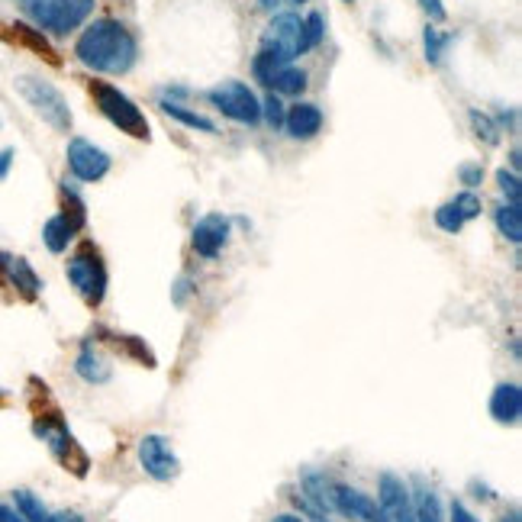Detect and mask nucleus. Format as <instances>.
I'll return each instance as SVG.
<instances>
[{"mask_svg": "<svg viewBox=\"0 0 522 522\" xmlns=\"http://www.w3.org/2000/svg\"><path fill=\"white\" fill-rule=\"evenodd\" d=\"M75 55L84 68L100 71V75H126L139 58V42L120 20L104 17L78 36Z\"/></svg>", "mask_w": 522, "mask_h": 522, "instance_id": "obj_1", "label": "nucleus"}, {"mask_svg": "<svg viewBox=\"0 0 522 522\" xmlns=\"http://www.w3.org/2000/svg\"><path fill=\"white\" fill-rule=\"evenodd\" d=\"M300 55H307V42H303V20L297 13H278L261 33V49L252 62L255 78L265 84L274 68L294 65Z\"/></svg>", "mask_w": 522, "mask_h": 522, "instance_id": "obj_2", "label": "nucleus"}, {"mask_svg": "<svg viewBox=\"0 0 522 522\" xmlns=\"http://www.w3.org/2000/svg\"><path fill=\"white\" fill-rule=\"evenodd\" d=\"M13 87H17L20 97L33 107V113L42 116L55 133H71V107L55 84H49L46 78H36V75H20L13 81Z\"/></svg>", "mask_w": 522, "mask_h": 522, "instance_id": "obj_3", "label": "nucleus"}, {"mask_svg": "<svg viewBox=\"0 0 522 522\" xmlns=\"http://www.w3.org/2000/svg\"><path fill=\"white\" fill-rule=\"evenodd\" d=\"M65 271H68L71 287L78 290L87 307H100V303H104L110 274H107V265H104V255H100L91 242H84L81 249L68 258Z\"/></svg>", "mask_w": 522, "mask_h": 522, "instance_id": "obj_4", "label": "nucleus"}, {"mask_svg": "<svg viewBox=\"0 0 522 522\" xmlns=\"http://www.w3.org/2000/svg\"><path fill=\"white\" fill-rule=\"evenodd\" d=\"M91 97H94L97 110L104 113L120 133L133 136V139H149V120H145V113L120 91V87H113L107 81H91Z\"/></svg>", "mask_w": 522, "mask_h": 522, "instance_id": "obj_5", "label": "nucleus"}, {"mask_svg": "<svg viewBox=\"0 0 522 522\" xmlns=\"http://www.w3.org/2000/svg\"><path fill=\"white\" fill-rule=\"evenodd\" d=\"M97 7V0H33L26 4V13L36 20L52 36H68L91 17Z\"/></svg>", "mask_w": 522, "mask_h": 522, "instance_id": "obj_6", "label": "nucleus"}, {"mask_svg": "<svg viewBox=\"0 0 522 522\" xmlns=\"http://www.w3.org/2000/svg\"><path fill=\"white\" fill-rule=\"evenodd\" d=\"M33 432L39 435L42 442L49 445L52 458H55L58 464H62L65 471L78 474V477L87 474V455H84V448L75 442V435H71V429L62 423V419H58V413L39 416L36 423H33Z\"/></svg>", "mask_w": 522, "mask_h": 522, "instance_id": "obj_7", "label": "nucleus"}, {"mask_svg": "<svg viewBox=\"0 0 522 522\" xmlns=\"http://www.w3.org/2000/svg\"><path fill=\"white\" fill-rule=\"evenodd\" d=\"M207 100L220 110L229 120H236L242 126H258L261 123V100L255 91L242 81H223L216 84L213 91H207Z\"/></svg>", "mask_w": 522, "mask_h": 522, "instance_id": "obj_8", "label": "nucleus"}, {"mask_svg": "<svg viewBox=\"0 0 522 522\" xmlns=\"http://www.w3.org/2000/svg\"><path fill=\"white\" fill-rule=\"evenodd\" d=\"M139 464L152 481H174L181 474V461L174 455L165 435H142L139 439Z\"/></svg>", "mask_w": 522, "mask_h": 522, "instance_id": "obj_9", "label": "nucleus"}, {"mask_svg": "<svg viewBox=\"0 0 522 522\" xmlns=\"http://www.w3.org/2000/svg\"><path fill=\"white\" fill-rule=\"evenodd\" d=\"M65 158H68V171L75 174L78 181H84V184H94V181H100V178H107L110 174V155L100 149V145H94V142H87V139H81V136H75L68 142V152H65Z\"/></svg>", "mask_w": 522, "mask_h": 522, "instance_id": "obj_10", "label": "nucleus"}, {"mask_svg": "<svg viewBox=\"0 0 522 522\" xmlns=\"http://www.w3.org/2000/svg\"><path fill=\"white\" fill-rule=\"evenodd\" d=\"M377 506L384 510L387 522H416L410 487H406L400 477L390 474V471H384L381 477H377Z\"/></svg>", "mask_w": 522, "mask_h": 522, "instance_id": "obj_11", "label": "nucleus"}, {"mask_svg": "<svg viewBox=\"0 0 522 522\" xmlns=\"http://www.w3.org/2000/svg\"><path fill=\"white\" fill-rule=\"evenodd\" d=\"M332 513H342L348 519H358V522H387L384 510L377 506L368 493H361L355 487H345V484H332Z\"/></svg>", "mask_w": 522, "mask_h": 522, "instance_id": "obj_12", "label": "nucleus"}, {"mask_svg": "<svg viewBox=\"0 0 522 522\" xmlns=\"http://www.w3.org/2000/svg\"><path fill=\"white\" fill-rule=\"evenodd\" d=\"M229 236H232V226H229L226 216H223V213H207V216H203V220L194 226L191 245H194V252H197L200 258L213 261V258H220V252L226 249Z\"/></svg>", "mask_w": 522, "mask_h": 522, "instance_id": "obj_13", "label": "nucleus"}, {"mask_svg": "<svg viewBox=\"0 0 522 522\" xmlns=\"http://www.w3.org/2000/svg\"><path fill=\"white\" fill-rule=\"evenodd\" d=\"M0 274H4V281L17 290L23 300H36L42 294V281L39 274L33 271L26 258L20 255H10V252H0Z\"/></svg>", "mask_w": 522, "mask_h": 522, "instance_id": "obj_14", "label": "nucleus"}, {"mask_svg": "<svg viewBox=\"0 0 522 522\" xmlns=\"http://www.w3.org/2000/svg\"><path fill=\"white\" fill-rule=\"evenodd\" d=\"M284 129L290 139L307 142L323 129V110L316 104H294L290 110H284Z\"/></svg>", "mask_w": 522, "mask_h": 522, "instance_id": "obj_15", "label": "nucleus"}, {"mask_svg": "<svg viewBox=\"0 0 522 522\" xmlns=\"http://www.w3.org/2000/svg\"><path fill=\"white\" fill-rule=\"evenodd\" d=\"M490 416L497 419L500 426H513L522 416V390L519 384H497V390L490 394Z\"/></svg>", "mask_w": 522, "mask_h": 522, "instance_id": "obj_16", "label": "nucleus"}, {"mask_svg": "<svg viewBox=\"0 0 522 522\" xmlns=\"http://www.w3.org/2000/svg\"><path fill=\"white\" fill-rule=\"evenodd\" d=\"M75 371H78L81 381H87V384H107L110 374H113L110 361H107L104 355H100L91 342H87V345L81 348V355H78V361H75Z\"/></svg>", "mask_w": 522, "mask_h": 522, "instance_id": "obj_17", "label": "nucleus"}, {"mask_svg": "<svg viewBox=\"0 0 522 522\" xmlns=\"http://www.w3.org/2000/svg\"><path fill=\"white\" fill-rule=\"evenodd\" d=\"M265 87L271 94H287V97H297L307 91V71L297 68V65H284V68H274Z\"/></svg>", "mask_w": 522, "mask_h": 522, "instance_id": "obj_18", "label": "nucleus"}, {"mask_svg": "<svg viewBox=\"0 0 522 522\" xmlns=\"http://www.w3.org/2000/svg\"><path fill=\"white\" fill-rule=\"evenodd\" d=\"M413 497V516L416 522H445L442 519V503H439V493H435L426 481H419L416 477V493Z\"/></svg>", "mask_w": 522, "mask_h": 522, "instance_id": "obj_19", "label": "nucleus"}, {"mask_svg": "<svg viewBox=\"0 0 522 522\" xmlns=\"http://www.w3.org/2000/svg\"><path fill=\"white\" fill-rule=\"evenodd\" d=\"M75 236H78V229L71 226L62 213H55L52 220H49L46 226H42V242H46V249H49L52 255H62Z\"/></svg>", "mask_w": 522, "mask_h": 522, "instance_id": "obj_20", "label": "nucleus"}, {"mask_svg": "<svg viewBox=\"0 0 522 522\" xmlns=\"http://www.w3.org/2000/svg\"><path fill=\"white\" fill-rule=\"evenodd\" d=\"M10 39H17L20 46H26V49H33L36 55H42L49 65H58V55L49 46V39L42 36V29H33V26H26V23H13L10 26Z\"/></svg>", "mask_w": 522, "mask_h": 522, "instance_id": "obj_21", "label": "nucleus"}, {"mask_svg": "<svg viewBox=\"0 0 522 522\" xmlns=\"http://www.w3.org/2000/svg\"><path fill=\"white\" fill-rule=\"evenodd\" d=\"M493 223H497L500 236L506 242H513V245L522 242V207H519V203H506L503 200L500 207L493 210Z\"/></svg>", "mask_w": 522, "mask_h": 522, "instance_id": "obj_22", "label": "nucleus"}, {"mask_svg": "<svg viewBox=\"0 0 522 522\" xmlns=\"http://www.w3.org/2000/svg\"><path fill=\"white\" fill-rule=\"evenodd\" d=\"M162 107L171 120H178V123H184L187 129H197V133H216V123L210 120V116H203V113H197V110H187L184 104H178V100H165L162 97Z\"/></svg>", "mask_w": 522, "mask_h": 522, "instance_id": "obj_23", "label": "nucleus"}, {"mask_svg": "<svg viewBox=\"0 0 522 522\" xmlns=\"http://www.w3.org/2000/svg\"><path fill=\"white\" fill-rule=\"evenodd\" d=\"M452 42H455L452 33H439V29H435L432 23H426V29H423V52H426V62H429V65H442V58H445V52H448V46H452Z\"/></svg>", "mask_w": 522, "mask_h": 522, "instance_id": "obj_24", "label": "nucleus"}, {"mask_svg": "<svg viewBox=\"0 0 522 522\" xmlns=\"http://www.w3.org/2000/svg\"><path fill=\"white\" fill-rule=\"evenodd\" d=\"M13 503H17V513L26 519V522H55V513H49L42 500H36L29 490H17L13 493Z\"/></svg>", "mask_w": 522, "mask_h": 522, "instance_id": "obj_25", "label": "nucleus"}, {"mask_svg": "<svg viewBox=\"0 0 522 522\" xmlns=\"http://www.w3.org/2000/svg\"><path fill=\"white\" fill-rule=\"evenodd\" d=\"M468 120H471L474 136L481 139V142H487V145H497V142H500L503 129L497 126V120H493V116H487V113H481V110H471Z\"/></svg>", "mask_w": 522, "mask_h": 522, "instance_id": "obj_26", "label": "nucleus"}, {"mask_svg": "<svg viewBox=\"0 0 522 522\" xmlns=\"http://www.w3.org/2000/svg\"><path fill=\"white\" fill-rule=\"evenodd\" d=\"M464 216H461V210L455 207L452 200H445L439 210H435V226H439L442 232H448V236H458V232L464 229Z\"/></svg>", "mask_w": 522, "mask_h": 522, "instance_id": "obj_27", "label": "nucleus"}, {"mask_svg": "<svg viewBox=\"0 0 522 522\" xmlns=\"http://www.w3.org/2000/svg\"><path fill=\"white\" fill-rule=\"evenodd\" d=\"M323 39H326V20H323V13H310V17L303 20V42H307V52L316 49Z\"/></svg>", "mask_w": 522, "mask_h": 522, "instance_id": "obj_28", "label": "nucleus"}, {"mask_svg": "<svg viewBox=\"0 0 522 522\" xmlns=\"http://www.w3.org/2000/svg\"><path fill=\"white\" fill-rule=\"evenodd\" d=\"M497 187L500 194L506 197V203H519L522 200V184H519V174L510 168H500L497 171Z\"/></svg>", "mask_w": 522, "mask_h": 522, "instance_id": "obj_29", "label": "nucleus"}, {"mask_svg": "<svg viewBox=\"0 0 522 522\" xmlns=\"http://www.w3.org/2000/svg\"><path fill=\"white\" fill-rule=\"evenodd\" d=\"M261 120H265L274 133H278V129H284V104L274 94H268L265 100H261Z\"/></svg>", "mask_w": 522, "mask_h": 522, "instance_id": "obj_30", "label": "nucleus"}, {"mask_svg": "<svg viewBox=\"0 0 522 522\" xmlns=\"http://www.w3.org/2000/svg\"><path fill=\"white\" fill-rule=\"evenodd\" d=\"M452 203L461 210V216H464V220H468V223L481 216V197H477L474 191H461V194H455Z\"/></svg>", "mask_w": 522, "mask_h": 522, "instance_id": "obj_31", "label": "nucleus"}, {"mask_svg": "<svg viewBox=\"0 0 522 522\" xmlns=\"http://www.w3.org/2000/svg\"><path fill=\"white\" fill-rule=\"evenodd\" d=\"M458 181L464 184V191H474V187H481L484 181V165L481 162H468L458 168Z\"/></svg>", "mask_w": 522, "mask_h": 522, "instance_id": "obj_32", "label": "nucleus"}, {"mask_svg": "<svg viewBox=\"0 0 522 522\" xmlns=\"http://www.w3.org/2000/svg\"><path fill=\"white\" fill-rule=\"evenodd\" d=\"M419 7H423V10L429 13V20H435V23H442V20L448 17L442 0H419Z\"/></svg>", "mask_w": 522, "mask_h": 522, "instance_id": "obj_33", "label": "nucleus"}, {"mask_svg": "<svg viewBox=\"0 0 522 522\" xmlns=\"http://www.w3.org/2000/svg\"><path fill=\"white\" fill-rule=\"evenodd\" d=\"M448 516H452V519H448V522H481V519H477L471 510H468V506H464V503H452V510H448Z\"/></svg>", "mask_w": 522, "mask_h": 522, "instance_id": "obj_34", "label": "nucleus"}, {"mask_svg": "<svg viewBox=\"0 0 522 522\" xmlns=\"http://www.w3.org/2000/svg\"><path fill=\"white\" fill-rule=\"evenodd\" d=\"M13 155H17L13 149H4V152H0V181H4L7 174H10V168H13Z\"/></svg>", "mask_w": 522, "mask_h": 522, "instance_id": "obj_35", "label": "nucleus"}, {"mask_svg": "<svg viewBox=\"0 0 522 522\" xmlns=\"http://www.w3.org/2000/svg\"><path fill=\"white\" fill-rule=\"evenodd\" d=\"M187 290H191V281H187V278H181L178 284H174V303H184Z\"/></svg>", "mask_w": 522, "mask_h": 522, "instance_id": "obj_36", "label": "nucleus"}, {"mask_svg": "<svg viewBox=\"0 0 522 522\" xmlns=\"http://www.w3.org/2000/svg\"><path fill=\"white\" fill-rule=\"evenodd\" d=\"M0 522H26L17 510H10V506L0 503Z\"/></svg>", "mask_w": 522, "mask_h": 522, "instance_id": "obj_37", "label": "nucleus"}, {"mask_svg": "<svg viewBox=\"0 0 522 522\" xmlns=\"http://www.w3.org/2000/svg\"><path fill=\"white\" fill-rule=\"evenodd\" d=\"M55 522H87L78 513H55Z\"/></svg>", "mask_w": 522, "mask_h": 522, "instance_id": "obj_38", "label": "nucleus"}, {"mask_svg": "<svg viewBox=\"0 0 522 522\" xmlns=\"http://www.w3.org/2000/svg\"><path fill=\"white\" fill-rule=\"evenodd\" d=\"M258 7L265 10V13H274V10L281 7V0H258Z\"/></svg>", "mask_w": 522, "mask_h": 522, "instance_id": "obj_39", "label": "nucleus"}, {"mask_svg": "<svg viewBox=\"0 0 522 522\" xmlns=\"http://www.w3.org/2000/svg\"><path fill=\"white\" fill-rule=\"evenodd\" d=\"M474 490H477V493H474V497H477V500H493V493H490L487 487H481V484H474Z\"/></svg>", "mask_w": 522, "mask_h": 522, "instance_id": "obj_40", "label": "nucleus"}, {"mask_svg": "<svg viewBox=\"0 0 522 522\" xmlns=\"http://www.w3.org/2000/svg\"><path fill=\"white\" fill-rule=\"evenodd\" d=\"M500 522H522V516H519V510H516V506H513L510 513H503V516H500Z\"/></svg>", "mask_w": 522, "mask_h": 522, "instance_id": "obj_41", "label": "nucleus"}, {"mask_svg": "<svg viewBox=\"0 0 522 522\" xmlns=\"http://www.w3.org/2000/svg\"><path fill=\"white\" fill-rule=\"evenodd\" d=\"M271 522H303L300 516H294V513H281V516H274Z\"/></svg>", "mask_w": 522, "mask_h": 522, "instance_id": "obj_42", "label": "nucleus"}, {"mask_svg": "<svg viewBox=\"0 0 522 522\" xmlns=\"http://www.w3.org/2000/svg\"><path fill=\"white\" fill-rule=\"evenodd\" d=\"M519 158H522L519 149H513V152H510V171H519Z\"/></svg>", "mask_w": 522, "mask_h": 522, "instance_id": "obj_43", "label": "nucleus"}, {"mask_svg": "<svg viewBox=\"0 0 522 522\" xmlns=\"http://www.w3.org/2000/svg\"><path fill=\"white\" fill-rule=\"evenodd\" d=\"M290 4H307V0H290Z\"/></svg>", "mask_w": 522, "mask_h": 522, "instance_id": "obj_44", "label": "nucleus"}, {"mask_svg": "<svg viewBox=\"0 0 522 522\" xmlns=\"http://www.w3.org/2000/svg\"><path fill=\"white\" fill-rule=\"evenodd\" d=\"M345 4H355V0H345Z\"/></svg>", "mask_w": 522, "mask_h": 522, "instance_id": "obj_45", "label": "nucleus"}, {"mask_svg": "<svg viewBox=\"0 0 522 522\" xmlns=\"http://www.w3.org/2000/svg\"><path fill=\"white\" fill-rule=\"evenodd\" d=\"M26 4H33V0H26Z\"/></svg>", "mask_w": 522, "mask_h": 522, "instance_id": "obj_46", "label": "nucleus"}]
</instances>
